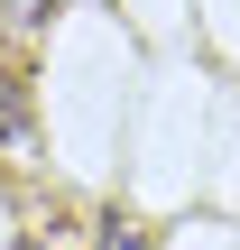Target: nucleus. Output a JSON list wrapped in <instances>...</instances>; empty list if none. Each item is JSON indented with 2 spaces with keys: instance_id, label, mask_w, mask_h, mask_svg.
Segmentation results:
<instances>
[{
  "instance_id": "f257e3e1",
  "label": "nucleus",
  "mask_w": 240,
  "mask_h": 250,
  "mask_svg": "<svg viewBox=\"0 0 240 250\" xmlns=\"http://www.w3.org/2000/svg\"><path fill=\"white\" fill-rule=\"evenodd\" d=\"M92 250H157V232H148L139 213H120V204H111V213H102V241H92Z\"/></svg>"
},
{
  "instance_id": "f03ea898",
  "label": "nucleus",
  "mask_w": 240,
  "mask_h": 250,
  "mask_svg": "<svg viewBox=\"0 0 240 250\" xmlns=\"http://www.w3.org/2000/svg\"><path fill=\"white\" fill-rule=\"evenodd\" d=\"M18 121H28V102H18V74H0V139H9Z\"/></svg>"
},
{
  "instance_id": "7ed1b4c3",
  "label": "nucleus",
  "mask_w": 240,
  "mask_h": 250,
  "mask_svg": "<svg viewBox=\"0 0 240 250\" xmlns=\"http://www.w3.org/2000/svg\"><path fill=\"white\" fill-rule=\"evenodd\" d=\"M46 9H55V0H9V19H18V28H46Z\"/></svg>"
}]
</instances>
